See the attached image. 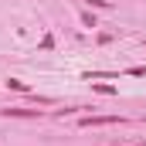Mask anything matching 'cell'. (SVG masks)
Segmentation results:
<instances>
[{"label":"cell","instance_id":"6da1fadb","mask_svg":"<svg viewBox=\"0 0 146 146\" xmlns=\"http://www.w3.org/2000/svg\"><path fill=\"white\" fill-rule=\"evenodd\" d=\"M115 122H122V115H85L78 126L92 129V126H115Z\"/></svg>","mask_w":146,"mask_h":146},{"label":"cell","instance_id":"7a4b0ae2","mask_svg":"<svg viewBox=\"0 0 146 146\" xmlns=\"http://www.w3.org/2000/svg\"><path fill=\"white\" fill-rule=\"evenodd\" d=\"M3 115H37L34 109H3Z\"/></svg>","mask_w":146,"mask_h":146},{"label":"cell","instance_id":"3957f363","mask_svg":"<svg viewBox=\"0 0 146 146\" xmlns=\"http://www.w3.org/2000/svg\"><path fill=\"white\" fill-rule=\"evenodd\" d=\"M7 85H10V88H14V92H27V85H24V82H21V78H10V82H7Z\"/></svg>","mask_w":146,"mask_h":146},{"label":"cell","instance_id":"277c9868","mask_svg":"<svg viewBox=\"0 0 146 146\" xmlns=\"http://www.w3.org/2000/svg\"><path fill=\"white\" fill-rule=\"evenodd\" d=\"M95 92H102V95H115V85H92Z\"/></svg>","mask_w":146,"mask_h":146},{"label":"cell","instance_id":"5b68a950","mask_svg":"<svg viewBox=\"0 0 146 146\" xmlns=\"http://www.w3.org/2000/svg\"><path fill=\"white\" fill-rule=\"evenodd\" d=\"M85 3H92V7H109V0H85Z\"/></svg>","mask_w":146,"mask_h":146},{"label":"cell","instance_id":"8992f818","mask_svg":"<svg viewBox=\"0 0 146 146\" xmlns=\"http://www.w3.org/2000/svg\"><path fill=\"white\" fill-rule=\"evenodd\" d=\"M112 146H119V143H112Z\"/></svg>","mask_w":146,"mask_h":146}]
</instances>
